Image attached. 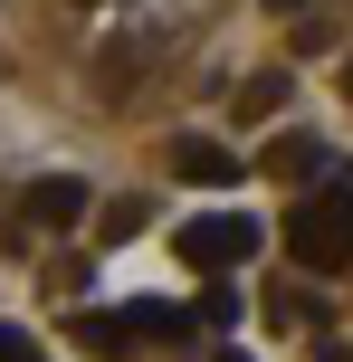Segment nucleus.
Listing matches in <instances>:
<instances>
[{
	"mask_svg": "<svg viewBox=\"0 0 353 362\" xmlns=\"http://www.w3.org/2000/svg\"><path fill=\"white\" fill-rule=\"evenodd\" d=\"M287 248H296V267H316V276H344L353 267V163H335L316 200L287 210Z\"/></svg>",
	"mask_w": 353,
	"mask_h": 362,
	"instance_id": "1",
	"label": "nucleus"
},
{
	"mask_svg": "<svg viewBox=\"0 0 353 362\" xmlns=\"http://www.w3.org/2000/svg\"><path fill=\"white\" fill-rule=\"evenodd\" d=\"M277 105H287V76H277V67L239 86V124H277Z\"/></svg>",
	"mask_w": 353,
	"mask_h": 362,
	"instance_id": "8",
	"label": "nucleus"
},
{
	"mask_svg": "<svg viewBox=\"0 0 353 362\" xmlns=\"http://www.w3.org/2000/svg\"><path fill=\"white\" fill-rule=\"evenodd\" d=\"M19 210H29L38 229H76V219H86V181L48 172V181H29V191H19Z\"/></svg>",
	"mask_w": 353,
	"mask_h": 362,
	"instance_id": "4",
	"label": "nucleus"
},
{
	"mask_svg": "<svg viewBox=\"0 0 353 362\" xmlns=\"http://www.w3.org/2000/svg\"><path fill=\"white\" fill-rule=\"evenodd\" d=\"M0 362H48V353H38V344H29L19 325H0Z\"/></svg>",
	"mask_w": 353,
	"mask_h": 362,
	"instance_id": "11",
	"label": "nucleus"
},
{
	"mask_svg": "<svg viewBox=\"0 0 353 362\" xmlns=\"http://www.w3.org/2000/svg\"><path fill=\"white\" fill-rule=\"evenodd\" d=\"M125 325H134V344H191V334H201V315H191V305H163V296H144V305H125Z\"/></svg>",
	"mask_w": 353,
	"mask_h": 362,
	"instance_id": "5",
	"label": "nucleus"
},
{
	"mask_svg": "<svg viewBox=\"0 0 353 362\" xmlns=\"http://www.w3.org/2000/svg\"><path fill=\"white\" fill-rule=\"evenodd\" d=\"M144 219H153V200H144V191L105 200V238H134V229H144Z\"/></svg>",
	"mask_w": 353,
	"mask_h": 362,
	"instance_id": "9",
	"label": "nucleus"
},
{
	"mask_svg": "<svg viewBox=\"0 0 353 362\" xmlns=\"http://www.w3.org/2000/svg\"><path fill=\"white\" fill-rule=\"evenodd\" d=\"M316 362H353V344L344 334H316Z\"/></svg>",
	"mask_w": 353,
	"mask_h": 362,
	"instance_id": "12",
	"label": "nucleus"
},
{
	"mask_svg": "<svg viewBox=\"0 0 353 362\" xmlns=\"http://www.w3.org/2000/svg\"><path fill=\"white\" fill-rule=\"evenodd\" d=\"M258 219L248 210H201V219H182L172 229V248H182V267H201V276H229V267H248L258 257Z\"/></svg>",
	"mask_w": 353,
	"mask_h": 362,
	"instance_id": "2",
	"label": "nucleus"
},
{
	"mask_svg": "<svg viewBox=\"0 0 353 362\" xmlns=\"http://www.w3.org/2000/svg\"><path fill=\"white\" fill-rule=\"evenodd\" d=\"M67 334H76V344H86L96 362H125V353H134V325H125V315H76Z\"/></svg>",
	"mask_w": 353,
	"mask_h": 362,
	"instance_id": "6",
	"label": "nucleus"
},
{
	"mask_svg": "<svg viewBox=\"0 0 353 362\" xmlns=\"http://www.w3.org/2000/svg\"><path fill=\"white\" fill-rule=\"evenodd\" d=\"M201 325H239V286H210L201 296Z\"/></svg>",
	"mask_w": 353,
	"mask_h": 362,
	"instance_id": "10",
	"label": "nucleus"
},
{
	"mask_svg": "<svg viewBox=\"0 0 353 362\" xmlns=\"http://www.w3.org/2000/svg\"><path fill=\"white\" fill-rule=\"evenodd\" d=\"M172 172L201 181V191H229V181H239V153L210 144V134H172Z\"/></svg>",
	"mask_w": 353,
	"mask_h": 362,
	"instance_id": "3",
	"label": "nucleus"
},
{
	"mask_svg": "<svg viewBox=\"0 0 353 362\" xmlns=\"http://www.w3.org/2000/svg\"><path fill=\"white\" fill-rule=\"evenodd\" d=\"M220 362H248V353H220Z\"/></svg>",
	"mask_w": 353,
	"mask_h": 362,
	"instance_id": "13",
	"label": "nucleus"
},
{
	"mask_svg": "<svg viewBox=\"0 0 353 362\" xmlns=\"http://www.w3.org/2000/svg\"><path fill=\"white\" fill-rule=\"evenodd\" d=\"M258 172H277V181H296V172H325V144H316V134H277V144L258 153Z\"/></svg>",
	"mask_w": 353,
	"mask_h": 362,
	"instance_id": "7",
	"label": "nucleus"
}]
</instances>
